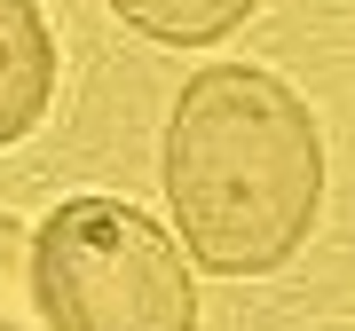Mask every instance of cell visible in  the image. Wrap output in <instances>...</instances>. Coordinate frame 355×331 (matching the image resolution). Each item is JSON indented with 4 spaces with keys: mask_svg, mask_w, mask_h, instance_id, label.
Here are the masks:
<instances>
[{
    "mask_svg": "<svg viewBox=\"0 0 355 331\" xmlns=\"http://www.w3.org/2000/svg\"><path fill=\"white\" fill-rule=\"evenodd\" d=\"M166 213L214 276H268L316 229L324 142L308 102L261 64H205L166 118Z\"/></svg>",
    "mask_w": 355,
    "mask_h": 331,
    "instance_id": "6da1fadb",
    "label": "cell"
},
{
    "mask_svg": "<svg viewBox=\"0 0 355 331\" xmlns=\"http://www.w3.org/2000/svg\"><path fill=\"white\" fill-rule=\"evenodd\" d=\"M32 292L48 331H198L182 244L127 197H64L32 229Z\"/></svg>",
    "mask_w": 355,
    "mask_h": 331,
    "instance_id": "7a4b0ae2",
    "label": "cell"
},
{
    "mask_svg": "<svg viewBox=\"0 0 355 331\" xmlns=\"http://www.w3.org/2000/svg\"><path fill=\"white\" fill-rule=\"evenodd\" d=\"M55 102V32L40 0H0V150L24 142Z\"/></svg>",
    "mask_w": 355,
    "mask_h": 331,
    "instance_id": "3957f363",
    "label": "cell"
},
{
    "mask_svg": "<svg viewBox=\"0 0 355 331\" xmlns=\"http://www.w3.org/2000/svg\"><path fill=\"white\" fill-rule=\"evenodd\" d=\"M253 8L261 0H111L119 24H135L142 39H158V48H205V39L237 32Z\"/></svg>",
    "mask_w": 355,
    "mask_h": 331,
    "instance_id": "277c9868",
    "label": "cell"
},
{
    "mask_svg": "<svg viewBox=\"0 0 355 331\" xmlns=\"http://www.w3.org/2000/svg\"><path fill=\"white\" fill-rule=\"evenodd\" d=\"M0 331H48L32 292V229L16 213H0Z\"/></svg>",
    "mask_w": 355,
    "mask_h": 331,
    "instance_id": "5b68a950",
    "label": "cell"
},
{
    "mask_svg": "<svg viewBox=\"0 0 355 331\" xmlns=\"http://www.w3.org/2000/svg\"><path fill=\"white\" fill-rule=\"evenodd\" d=\"M324 331H355V323H324Z\"/></svg>",
    "mask_w": 355,
    "mask_h": 331,
    "instance_id": "8992f818",
    "label": "cell"
}]
</instances>
